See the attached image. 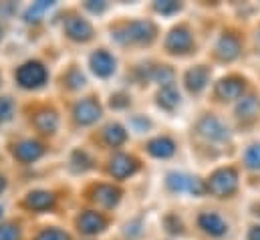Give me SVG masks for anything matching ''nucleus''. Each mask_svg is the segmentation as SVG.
<instances>
[{"mask_svg": "<svg viewBox=\"0 0 260 240\" xmlns=\"http://www.w3.org/2000/svg\"><path fill=\"white\" fill-rule=\"evenodd\" d=\"M111 39L119 47H129V49L149 47L157 39V26L155 22L145 20V18L125 20V22L111 26Z\"/></svg>", "mask_w": 260, "mask_h": 240, "instance_id": "f257e3e1", "label": "nucleus"}, {"mask_svg": "<svg viewBox=\"0 0 260 240\" xmlns=\"http://www.w3.org/2000/svg\"><path fill=\"white\" fill-rule=\"evenodd\" d=\"M204 190L214 198H230L238 190V170L232 166H224L214 170L204 182Z\"/></svg>", "mask_w": 260, "mask_h": 240, "instance_id": "f03ea898", "label": "nucleus"}, {"mask_svg": "<svg viewBox=\"0 0 260 240\" xmlns=\"http://www.w3.org/2000/svg\"><path fill=\"white\" fill-rule=\"evenodd\" d=\"M164 49L168 55H174V57H186L190 53H194L196 49V41H194V33L188 24H178L174 26L166 41H164Z\"/></svg>", "mask_w": 260, "mask_h": 240, "instance_id": "7ed1b4c3", "label": "nucleus"}, {"mask_svg": "<svg viewBox=\"0 0 260 240\" xmlns=\"http://www.w3.org/2000/svg\"><path fill=\"white\" fill-rule=\"evenodd\" d=\"M244 91H246V79L240 77V75H228V77H222L216 85H214V99L216 101H222V103H228V101H238L244 97Z\"/></svg>", "mask_w": 260, "mask_h": 240, "instance_id": "20e7f679", "label": "nucleus"}, {"mask_svg": "<svg viewBox=\"0 0 260 240\" xmlns=\"http://www.w3.org/2000/svg\"><path fill=\"white\" fill-rule=\"evenodd\" d=\"M214 59L218 63H232L242 55V41L236 33L232 31H224L218 41L214 43V51H212Z\"/></svg>", "mask_w": 260, "mask_h": 240, "instance_id": "39448f33", "label": "nucleus"}, {"mask_svg": "<svg viewBox=\"0 0 260 240\" xmlns=\"http://www.w3.org/2000/svg\"><path fill=\"white\" fill-rule=\"evenodd\" d=\"M47 77H49V73H47L45 65L39 61H28L16 69V83L22 89H39L47 83Z\"/></svg>", "mask_w": 260, "mask_h": 240, "instance_id": "423d86ee", "label": "nucleus"}, {"mask_svg": "<svg viewBox=\"0 0 260 240\" xmlns=\"http://www.w3.org/2000/svg\"><path fill=\"white\" fill-rule=\"evenodd\" d=\"M196 131L200 137H204L210 143H226L230 139L228 127L218 119L216 115H204L196 123Z\"/></svg>", "mask_w": 260, "mask_h": 240, "instance_id": "0eeeda50", "label": "nucleus"}, {"mask_svg": "<svg viewBox=\"0 0 260 240\" xmlns=\"http://www.w3.org/2000/svg\"><path fill=\"white\" fill-rule=\"evenodd\" d=\"M166 186H168V190L174 192V194H184V192H188V194L200 196V194L206 192V190H204V182L200 180V178H192V176L182 174V172H170V174L166 176Z\"/></svg>", "mask_w": 260, "mask_h": 240, "instance_id": "6e6552de", "label": "nucleus"}, {"mask_svg": "<svg viewBox=\"0 0 260 240\" xmlns=\"http://www.w3.org/2000/svg\"><path fill=\"white\" fill-rule=\"evenodd\" d=\"M107 172L115 180H125V178H129V176L139 172V160L133 158V156H127V154H115L109 160Z\"/></svg>", "mask_w": 260, "mask_h": 240, "instance_id": "1a4fd4ad", "label": "nucleus"}, {"mask_svg": "<svg viewBox=\"0 0 260 240\" xmlns=\"http://www.w3.org/2000/svg\"><path fill=\"white\" fill-rule=\"evenodd\" d=\"M101 113H103L101 103L95 97H85V99L77 101L73 107V117L79 125H93L101 117Z\"/></svg>", "mask_w": 260, "mask_h": 240, "instance_id": "9d476101", "label": "nucleus"}, {"mask_svg": "<svg viewBox=\"0 0 260 240\" xmlns=\"http://www.w3.org/2000/svg\"><path fill=\"white\" fill-rule=\"evenodd\" d=\"M109 220L105 214L101 212H95V210H87L83 212L79 218H77V228L81 234L85 236H93V234H101L105 228H107Z\"/></svg>", "mask_w": 260, "mask_h": 240, "instance_id": "9b49d317", "label": "nucleus"}, {"mask_svg": "<svg viewBox=\"0 0 260 240\" xmlns=\"http://www.w3.org/2000/svg\"><path fill=\"white\" fill-rule=\"evenodd\" d=\"M210 75H212V71H210L208 65H196V67L186 71V75H184V87L188 89V93L200 95L208 87Z\"/></svg>", "mask_w": 260, "mask_h": 240, "instance_id": "f8f14e48", "label": "nucleus"}, {"mask_svg": "<svg viewBox=\"0 0 260 240\" xmlns=\"http://www.w3.org/2000/svg\"><path fill=\"white\" fill-rule=\"evenodd\" d=\"M65 35L75 43H89L95 35L91 22L81 16H69L65 20Z\"/></svg>", "mask_w": 260, "mask_h": 240, "instance_id": "ddd939ff", "label": "nucleus"}, {"mask_svg": "<svg viewBox=\"0 0 260 240\" xmlns=\"http://www.w3.org/2000/svg\"><path fill=\"white\" fill-rule=\"evenodd\" d=\"M91 200L97 206H101L105 210H111V208H115L119 204L121 190L115 188V186H111V184H97V186L91 188Z\"/></svg>", "mask_w": 260, "mask_h": 240, "instance_id": "4468645a", "label": "nucleus"}, {"mask_svg": "<svg viewBox=\"0 0 260 240\" xmlns=\"http://www.w3.org/2000/svg\"><path fill=\"white\" fill-rule=\"evenodd\" d=\"M198 226L202 232H206L208 236L220 238L224 234H228V222L218 214V212H202L198 216Z\"/></svg>", "mask_w": 260, "mask_h": 240, "instance_id": "2eb2a0df", "label": "nucleus"}, {"mask_svg": "<svg viewBox=\"0 0 260 240\" xmlns=\"http://www.w3.org/2000/svg\"><path fill=\"white\" fill-rule=\"evenodd\" d=\"M234 115L240 125H252L260 117V99L256 95H246V97L238 99Z\"/></svg>", "mask_w": 260, "mask_h": 240, "instance_id": "dca6fc26", "label": "nucleus"}, {"mask_svg": "<svg viewBox=\"0 0 260 240\" xmlns=\"http://www.w3.org/2000/svg\"><path fill=\"white\" fill-rule=\"evenodd\" d=\"M12 156L22 164H32L45 156V145L39 143L37 139H22V141L14 143Z\"/></svg>", "mask_w": 260, "mask_h": 240, "instance_id": "f3484780", "label": "nucleus"}, {"mask_svg": "<svg viewBox=\"0 0 260 240\" xmlns=\"http://www.w3.org/2000/svg\"><path fill=\"white\" fill-rule=\"evenodd\" d=\"M89 65H91V71H93L97 77H101V79L111 77V75L115 73V69H117L115 57H113L109 51H105V49L95 51V53L91 55V59H89Z\"/></svg>", "mask_w": 260, "mask_h": 240, "instance_id": "a211bd4d", "label": "nucleus"}, {"mask_svg": "<svg viewBox=\"0 0 260 240\" xmlns=\"http://www.w3.org/2000/svg\"><path fill=\"white\" fill-rule=\"evenodd\" d=\"M145 152L155 160H168L176 154V143L168 135H157L145 143Z\"/></svg>", "mask_w": 260, "mask_h": 240, "instance_id": "6ab92c4d", "label": "nucleus"}, {"mask_svg": "<svg viewBox=\"0 0 260 240\" xmlns=\"http://www.w3.org/2000/svg\"><path fill=\"white\" fill-rule=\"evenodd\" d=\"M55 200H57L55 194L49 192V190H32V192L26 194L24 206L30 208V210H35V212H45V210H49V208L55 206Z\"/></svg>", "mask_w": 260, "mask_h": 240, "instance_id": "aec40b11", "label": "nucleus"}, {"mask_svg": "<svg viewBox=\"0 0 260 240\" xmlns=\"http://www.w3.org/2000/svg\"><path fill=\"white\" fill-rule=\"evenodd\" d=\"M155 103H157V107H161L164 111H170V113L174 109H178V105H180V93H178L176 85L174 83L161 85L159 91L155 93Z\"/></svg>", "mask_w": 260, "mask_h": 240, "instance_id": "412c9836", "label": "nucleus"}, {"mask_svg": "<svg viewBox=\"0 0 260 240\" xmlns=\"http://www.w3.org/2000/svg\"><path fill=\"white\" fill-rule=\"evenodd\" d=\"M32 125L45 133V135H53L59 129V115L53 109H41L39 113H35L32 117Z\"/></svg>", "mask_w": 260, "mask_h": 240, "instance_id": "4be33fe9", "label": "nucleus"}, {"mask_svg": "<svg viewBox=\"0 0 260 240\" xmlns=\"http://www.w3.org/2000/svg\"><path fill=\"white\" fill-rule=\"evenodd\" d=\"M103 139L109 147H119L127 141V131L121 123H109L103 129Z\"/></svg>", "mask_w": 260, "mask_h": 240, "instance_id": "5701e85b", "label": "nucleus"}, {"mask_svg": "<svg viewBox=\"0 0 260 240\" xmlns=\"http://www.w3.org/2000/svg\"><path fill=\"white\" fill-rule=\"evenodd\" d=\"M244 166L248 170H260V143L248 145V149L244 152Z\"/></svg>", "mask_w": 260, "mask_h": 240, "instance_id": "b1692460", "label": "nucleus"}, {"mask_svg": "<svg viewBox=\"0 0 260 240\" xmlns=\"http://www.w3.org/2000/svg\"><path fill=\"white\" fill-rule=\"evenodd\" d=\"M63 81H65V85L69 87V89H81V87L85 85V75H83L77 67H71V69L65 73Z\"/></svg>", "mask_w": 260, "mask_h": 240, "instance_id": "393cba45", "label": "nucleus"}, {"mask_svg": "<svg viewBox=\"0 0 260 240\" xmlns=\"http://www.w3.org/2000/svg\"><path fill=\"white\" fill-rule=\"evenodd\" d=\"M184 6L180 4V2H155L153 4V10L157 12V14H164V16H172V14H178L180 10H182Z\"/></svg>", "mask_w": 260, "mask_h": 240, "instance_id": "a878e982", "label": "nucleus"}, {"mask_svg": "<svg viewBox=\"0 0 260 240\" xmlns=\"http://www.w3.org/2000/svg\"><path fill=\"white\" fill-rule=\"evenodd\" d=\"M35 240H71V236L61 228H45L37 234Z\"/></svg>", "mask_w": 260, "mask_h": 240, "instance_id": "bb28decb", "label": "nucleus"}, {"mask_svg": "<svg viewBox=\"0 0 260 240\" xmlns=\"http://www.w3.org/2000/svg\"><path fill=\"white\" fill-rule=\"evenodd\" d=\"M14 115V103L10 97H0V123L12 119Z\"/></svg>", "mask_w": 260, "mask_h": 240, "instance_id": "cd10ccee", "label": "nucleus"}, {"mask_svg": "<svg viewBox=\"0 0 260 240\" xmlns=\"http://www.w3.org/2000/svg\"><path fill=\"white\" fill-rule=\"evenodd\" d=\"M0 240H20V228L12 222L0 224Z\"/></svg>", "mask_w": 260, "mask_h": 240, "instance_id": "c85d7f7f", "label": "nucleus"}, {"mask_svg": "<svg viewBox=\"0 0 260 240\" xmlns=\"http://www.w3.org/2000/svg\"><path fill=\"white\" fill-rule=\"evenodd\" d=\"M246 240H260V224H254V226L248 228Z\"/></svg>", "mask_w": 260, "mask_h": 240, "instance_id": "c756f323", "label": "nucleus"}, {"mask_svg": "<svg viewBox=\"0 0 260 240\" xmlns=\"http://www.w3.org/2000/svg\"><path fill=\"white\" fill-rule=\"evenodd\" d=\"M85 6H87L89 10H93V12H103V10L107 8L105 4H97V6H95V4H85Z\"/></svg>", "mask_w": 260, "mask_h": 240, "instance_id": "7c9ffc66", "label": "nucleus"}, {"mask_svg": "<svg viewBox=\"0 0 260 240\" xmlns=\"http://www.w3.org/2000/svg\"><path fill=\"white\" fill-rule=\"evenodd\" d=\"M4 188H6V178H4L2 174H0V194L4 192Z\"/></svg>", "mask_w": 260, "mask_h": 240, "instance_id": "2f4dec72", "label": "nucleus"}, {"mask_svg": "<svg viewBox=\"0 0 260 240\" xmlns=\"http://www.w3.org/2000/svg\"><path fill=\"white\" fill-rule=\"evenodd\" d=\"M256 43L260 45V26H258V31H256Z\"/></svg>", "mask_w": 260, "mask_h": 240, "instance_id": "473e14b6", "label": "nucleus"}, {"mask_svg": "<svg viewBox=\"0 0 260 240\" xmlns=\"http://www.w3.org/2000/svg\"><path fill=\"white\" fill-rule=\"evenodd\" d=\"M0 214H2V208H0Z\"/></svg>", "mask_w": 260, "mask_h": 240, "instance_id": "72a5a7b5", "label": "nucleus"}, {"mask_svg": "<svg viewBox=\"0 0 260 240\" xmlns=\"http://www.w3.org/2000/svg\"><path fill=\"white\" fill-rule=\"evenodd\" d=\"M0 37H2V31H0Z\"/></svg>", "mask_w": 260, "mask_h": 240, "instance_id": "f704fd0d", "label": "nucleus"}]
</instances>
